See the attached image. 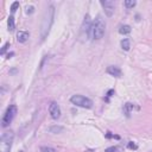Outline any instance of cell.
I'll list each match as a JSON object with an SVG mask.
<instances>
[{"label":"cell","mask_w":152,"mask_h":152,"mask_svg":"<svg viewBox=\"0 0 152 152\" xmlns=\"http://www.w3.org/2000/svg\"><path fill=\"white\" fill-rule=\"evenodd\" d=\"M32 12H33V7L32 6L28 7V11H26V13H32Z\"/></svg>","instance_id":"603a6c76"},{"label":"cell","mask_w":152,"mask_h":152,"mask_svg":"<svg viewBox=\"0 0 152 152\" xmlns=\"http://www.w3.org/2000/svg\"><path fill=\"white\" fill-rule=\"evenodd\" d=\"M70 102L78 106V107H82V108H92L93 107V101L89 99V97H86L83 95H73L70 97Z\"/></svg>","instance_id":"277c9868"},{"label":"cell","mask_w":152,"mask_h":152,"mask_svg":"<svg viewBox=\"0 0 152 152\" xmlns=\"http://www.w3.org/2000/svg\"><path fill=\"white\" fill-rule=\"evenodd\" d=\"M121 48H122L125 51H128V50H130V48H131V42H130L128 38H124V39L121 41Z\"/></svg>","instance_id":"7c38bea8"},{"label":"cell","mask_w":152,"mask_h":152,"mask_svg":"<svg viewBox=\"0 0 152 152\" xmlns=\"http://www.w3.org/2000/svg\"><path fill=\"white\" fill-rule=\"evenodd\" d=\"M8 47H10V43H6L5 45L3 47V49H1V51H0V53H1V55H5V52H6V50H7Z\"/></svg>","instance_id":"ffe728a7"},{"label":"cell","mask_w":152,"mask_h":152,"mask_svg":"<svg viewBox=\"0 0 152 152\" xmlns=\"http://www.w3.org/2000/svg\"><path fill=\"white\" fill-rule=\"evenodd\" d=\"M41 152H57V151L53 147H50V146H42Z\"/></svg>","instance_id":"e0dca14e"},{"label":"cell","mask_w":152,"mask_h":152,"mask_svg":"<svg viewBox=\"0 0 152 152\" xmlns=\"http://www.w3.org/2000/svg\"><path fill=\"white\" fill-rule=\"evenodd\" d=\"M101 5L103 7L105 14L107 17H112L114 13V3L109 1V0H101Z\"/></svg>","instance_id":"52a82bcc"},{"label":"cell","mask_w":152,"mask_h":152,"mask_svg":"<svg viewBox=\"0 0 152 152\" xmlns=\"http://www.w3.org/2000/svg\"><path fill=\"white\" fill-rule=\"evenodd\" d=\"M131 31H132V29H131L130 25H122L119 29V32L121 34H128V33H131Z\"/></svg>","instance_id":"4fadbf2b"},{"label":"cell","mask_w":152,"mask_h":152,"mask_svg":"<svg viewBox=\"0 0 152 152\" xmlns=\"http://www.w3.org/2000/svg\"><path fill=\"white\" fill-rule=\"evenodd\" d=\"M64 131V127L63 126H59V125H53L49 128V132L50 133H53V134H58V133H62Z\"/></svg>","instance_id":"8fae6325"},{"label":"cell","mask_w":152,"mask_h":152,"mask_svg":"<svg viewBox=\"0 0 152 152\" xmlns=\"http://www.w3.org/2000/svg\"><path fill=\"white\" fill-rule=\"evenodd\" d=\"M17 114V106L16 105H11L8 108L6 109L4 117H3V120H1V126L3 127H7L8 125L12 122V120L14 119Z\"/></svg>","instance_id":"5b68a950"},{"label":"cell","mask_w":152,"mask_h":152,"mask_svg":"<svg viewBox=\"0 0 152 152\" xmlns=\"http://www.w3.org/2000/svg\"><path fill=\"white\" fill-rule=\"evenodd\" d=\"M91 25H92V22H91V17L88 14L84 17V20H83V25H82V31H86V33L88 34L89 32V29H91Z\"/></svg>","instance_id":"30bf717a"},{"label":"cell","mask_w":152,"mask_h":152,"mask_svg":"<svg viewBox=\"0 0 152 152\" xmlns=\"http://www.w3.org/2000/svg\"><path fill=\"white\" fill-rule=\"evenodd\" d=\"M19 152H23V151H19Z\"/></svg>","instance_id":"cb8c5ba5"},{"label":"cell","mask_w":152,"mask_h":152,"mask_svg":"<svg viewBox=\"0 0 152 152\" xmlns=\"http://www.w3.org/2000/svg\"><path fill=\"white\" fill-rule=\"evenodd\" d=\"M115 151H117V149H115L114 146H112V147L106 149V151H105V152H115Z\"/></svg>","instance_id":"44dd1931"},{"label":"cell","mask_w":152,"mask_h":152,"mask_svg":"<svg viewBox=\"0 0 152 152\" xmlns=\"http://www.w3.org/2000/svg\"><path fill=\"white\" fill-rule=\"evenodd\" d=\"M107 73H108L109 75H112V76H114V77H121V75H122L121 69L115 67V66H109L108 68H107Z\"/></svg>","instance_id":"ba28073f"},{"label":"cell","mask_w":152,"mask_h":152,"mask_svg":"<svg viewBox=\"0 0 152 152\" xmlns=\"http://www.w3.org/2000/svg\"><path fill=\"white\" fill-rule=\"evenodd\" d=\"M127 147H128V149H131V150H137V149H138V145H137V144H134L133 141H130L128 144H127Z\"/></svg>","instance_id":"d6986e66"},{"label":"cell","mask_w":152,"mask_h":152,"mask_svg":"<svg viewBox=\"0 0 152 152\" xmlns=\"http://www.w3.org/2000/svg\"><path fill=\"white\" fill-rule=\"evenodd\" d=\"M18 7H19V3H18V1H14V3L11 5V12L14 13V12L18 10Z\"/></svg>","instance_id":"ac0fdd59"},{"label":"cell","mask_w":152,"mask_h":152,"mask_svg":"<svg viewBox=\"0 0 152 152\" xmlns=\"http://www.w3.org/2000/svg\"><path fill=\"white\" fill-rule=\"evenodd\" d=\"M7 25H8V31H13L16 25H14V18L11 16L8 17V22H7Z\"/></svg>","instance_id":"5bb4252c"},{"label":"cell","mask_w":152,"mask_h":152,"mask_svg":"<svg viewBox=\"0 0 152 152\" xmlns=\"http://www.w3.org/2000/svg\"><path fill=\"white\" fill-rule=\"evenodd\" d=\"M14 134L12 131H7L0 138V152H10L12 147Z\"/></svg>","instance_id":"3957f363"},{"label":"cell","mask_w":152,"mask_h":152,"mask_svg":"<svg viewBox=\"0 0 152 152\" xmlns=\"http://www.w3.org/2000/svg\"><path fill=\"white\" fill-rule=\"evenodd\" d=\"M136 5H137L136 0H125V6H126V8H133Z\"/></svg>","instance_id":"2e32d148"},{"label":"cell","mask_w":152,"mask_h":152,"mask_svg":"<svg viewBox=\"0 0 152 152\" xmlns=\"http://www.w3.org/2000/svg\"><path fill=\"white\" fill-rule=\"evenodd\" d=\"M53 17H55V7L52 5L48 8V11L45 12V16H44V19L42 23V29H41V36H42V39H44L48 36L50 28L53 23Z\"/></svg>","instance_id":"7a4b0ae2"},{"label":"cell","mask_w":152,"mask_h":152,"mask_svg":"<svg viewBox=\"0 0 152 152\" xmlns=\"http://www.w3.org/2000/svg\"><path fill=\"white\" fill-rule=\"evenodd\" d=\"M105 30H106V24L102 20L101 17H97L94 22H92L91 29L88 32V37L91 39H101L105 36Z\"/></svg>","instance_id":"6da1fadb"},{"label":"cell","mask_w":152,"mask_h":152,"mask_svg":"<svg viewBox=\"0 0 152 152\" xmlns=\"http://www.w3.org/2000/svg\"><path fill=\"white\" fill-rule=\"evenodd\" d=\"M106 137H107V138H117V139H119V137H118V136L111 134V133H107V134H106Z\"/></svg>","instance_id":"7402d4cb"},{"label":"cell","mask_w":152,"mask_h":152,"mask_svg":"<svg viewBox=\"0 0 152 152\" xmlns=\"http://www.w3.org/2000/svg\"><path fill=\"white\" fill-rule=\"evenodd\" d=\"M132 109H133V105H132V103H126V105L124 106V112H125V114H126L127 117L131 114Z\"/></svg>","instance_id":"9a60e30c"},{"label":"cell","mask_w":152,"mask_h":152,"mask_svg":"<svg viewBox=\"0 0 152 152\" xmlns=\"http://www.w3.org/2000/svg\"><path fill=\"white\" fill-rule=\"evenodd\" d=\"M49 113H50V117L53 119V120H57L59 117H61V108L57 102L52 101L49 106Z\"/></svg>","instance_id":"8992f818"},{"label":"cell","mask_w":152,"mask_h":152,"mask_svg":"<svg viewBox=\"0 0 152 152\" xmlns=\"http://www.w3.org/2000/svg\"><path fill=\"white\" fill-rule=\"evenodd\" d=\"M29 37H30V33L26 31H19L17 33V41L19 43H25L29 39Z\"/></svg>","instance_id":"9c48e42d"}]
</instances>
